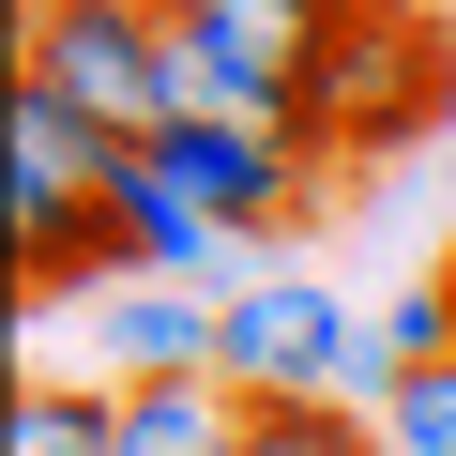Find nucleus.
I'll list each match as a JSON object with an SVG mask.
<instances>
[{
  "label": "nucleus",
  "instance_id": "nucleus-1",
  "mask_svg": "<svg viewBox=\"0 0 456 456\" xmlns=\"http://www.w3.org/2000/svg\"><path fill=\"white\" fill-rule=\"evenodd\" d=\"M16 167H0V213H16V289L31 305H61V289H122V259H107V198H122V137L107 122H77L46 77H16Z\"/></svg>",
  "mask_w": 456,
  "mask_h": 456
},
{
  "label": "nucleus",
  "instance_id": "nucleus-2",
  "mask_svg": "<svg viewBox=\"0 0 456 456\" xmlns=\"http://www.w3.org/2000/svg\"><path fill=\"white\" fill-rule=\"evenodd\" d=\"M426 122H456V31L426 16V0H350V16H335V61L305 92V152L320 167H380Z\"/></svg>",
  "mask_w": 456,
  "mask_h": 456
},
{
  "label": "nucleus",
  "instance_id": "nucleus-3",
  "mask_svg": "<svg viewBox=\"0 0 456 456\" xmlns=\"http://www.w3.org/2000/svg\"><path fill=\"white\" fill-rule=\"evenodd\" d=\"M16 77H46L77 122H107L122 152H152L183 122V31H167V0H31V31H16Z\"/></svg>",
  "mask_w": 456,
  "mask_h": 456
},
{
  "label": "nucleus",
  "instance_id": "nucleus-4",
  "mask_svg": "<svg viewBox=\"0 0 456 456\" xmlns=\"http://www.w3.org/2000/svg\"><path fill=\"white\" fill-rule=\"evenodd\" d=\"M335 16H350V0H167V31H183V122L305 137V92L335 61Z\"/></svg>",
  "mask_w": 456,
  "mask_h": 456
},
{
  "label": "nucleus",
  "instance_id": "nucleus-5",
  "mask_svg": "<svg viewBox=\"0 0 456 456\" xmlns=\"http://www.w3.org/2000/svg\"><path fill=\"white\" fill-rule=\"evenodd\" d=\"M213 380L259 395V411L350 395V380H365V305H335L320 274H259L244 305H228V335H213Z\"/></svg>",
  "mask_w": 456,
  "mask_h": 456
},
{
  "label": "nucleus",
  "instance_id": "nucleus-6",
  "mask_svg": "<svg viewBox=\"0 0 456 456\" xmlns=\"http://www.w3.org/2000/svg\"><path fill=\"white\" fill-rule=\"evenodd\" d=\"M152 167H167L213 228H244V244H289V228L320 213V152H305V137H259V122H167Z\"/></svg>",
  "mask_w": 456,
  "mask_h": 456
},
{
  "label": "nucleus",
  "instance_id": "nucleus-7",
  "mask_svg": "<svg viewBox=\"0 0 456 456\" xmlns=\"http://www.w3.org/2000/svg\"><path fill=\"white\" fill-rule=\"evenodd\" d=\"M107 259H122V274H167V289H213V305H244V289H259V244H244V228H213L152 152H137L122 198H107Z\"/></svg>",
  "mask_w": 456,
  "mask_h": 456
},
{
  "label": "nucleus",
  "instance_id": "nucleus-8",
  "mask_svg": "<svg viewBox=\"0 0 456 456\" xmlns=\"http://www.w3.org/2000/svg\"><path fill=\"white\" fill-rule=\"evenodd\" d=\"M92 320H107V380H213V335H228V305L167 274H122Z\"/></svg>",
  "mask_w": 456,
  "mask_h": 456
},
{
  "label": "nucleus",
  "instance_id": "nucleus-9",
  "mask_svg": "<svg viewBox=\"0 0 456 456\" xmlns=\"http://www.w3.org/2000/svg\"><path fill=\"white\" fill-rule=\"evenodd\" d=\"M259 441V395L228 380H122V456H244Z\"/></svg>",
  "mask_w": 456,
  "mask_h": 456
},
{
  "label": "nucleus",
  "instance_id": "nucleus-10",
  "mask_svg": "<svg viewBox=\"0 0 456 456\" xmlns=\"http://www.w3.org/2000/svg\"><path fill=\"white\" fill-rule=\"evenodd\" d=\"M0 456H122V380H16V411H0Z\"/></svg>",
  "mask_w": 456,
  "mask_h": 456
},
{
  "label": "nucleus",
  "instance_id": "nucleus-11",
  "mask_svg": "<svg viewBox=\"0 0 456 456\" xmlns=\"http://www.w3.org/2000/svg\"><path fill=\"white\" fill-rule=\"evenodd\" d=\"M244 456H395V441H380V411H350V395H289V411H259Z\"/></svg>",
  "mask_w": 456,
  "mask_h": 456
},
{
  "label": "nucleus",
  "instance_id": "nucleus-12",
  "mask_svg": "<svg viewBox=\"0 0 456 456\" xmlns=\"http://www.w3.org/2000/svg\"><path fill=\"white\" fill-rule=\"evenodd\" d=\"M380 441H395V456H456V365H411V380L380 395Z\"/></svg>",
  "mask_w": 456,
  "mask_h": 456
},
{
  "label": "nucleus",
  "instance_id": "nucleus-13",
  "mask_svg": "<svg viewBox=\"0 0 456 456\" xmlns=\"http://www.w3.org/2000/svg\"><path fill=\"white\" fill-rule=\"evenodd\" d=\"M380 350H395V380H411V365H456V305H441V274L380 305Z\"/></svg>",
  "mask_w": 456,
  "mask_h": 456
},
{
  "label": "nucleus",
  "instance_id": "nucleus-14",
  "mask_svg": "<svg viewBox=\"0 0 456 456\" xmlns=\"http://www.w3.org/2000/svg\"><path fill=\"white\" fill-rule=\"evenodd\" d=\"M441 305H456V244H441Z\"/></svg>",
  "mask_w": 456,
  "mask_h": 456
}]
</instances>
